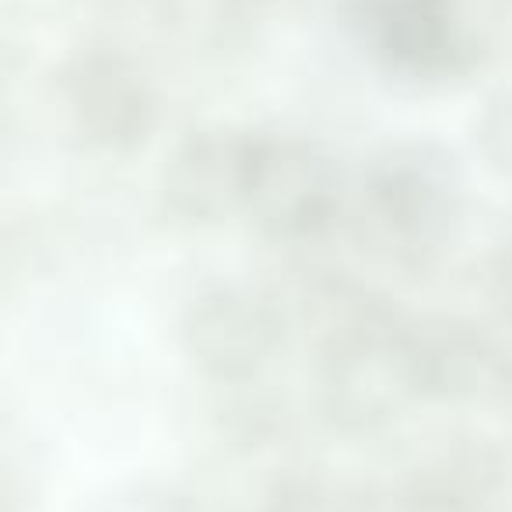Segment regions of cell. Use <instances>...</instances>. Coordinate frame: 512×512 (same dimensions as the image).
Masks as SVG:
<instances>
[{"label":"cell","mask_w":512,"mask_h":512,"mask_svg":"<svg viewBox=\"0 0 512 512\" xmlns=\"http://www.w3.org/2000/svg\"><path fill=\"white\" fill-rule=\"evenodd\" d=\"M249 169V144L235 137H197L165 169V207L190 225H218L246 207Z\"/></svg>","instance_id":"cell-5"},{"label":"cell","mask_w":512,"mask_h":512,"mask_svg":"<svg viewBox=\"0 0 512 512\" xmlns=\"http://www.w3.org/2000/svg\"><path fill=\"white\" fill-rule=\"evenodd\" d=\"M365 207L372 228L393 253H432L460 211L456 172L446 158L428 151H397L372 169Z\"/></svg>","instance_id":"cell-2"},{"label":"cell","mask_w":512,"mask_h":512,"mask_svg":"<svg viewBox=\"0 0 512 512\" xmlns=\"http://www.w3.org/2000/svg\"><path fill=\"white\" fill-rule=\"evenodd\" d=\"M0 512H8V491H4V481H0Z\"/></svg>","instance_id":"cell-9"},{"label":"cell","mask_w":512,"mask_h":512,"mask_svg":"<svg viewBox=\"0 0 512 512\" xmlns=\"http://www.w3.org/2000/svg\"><path fill=\"white\" fill-rule=\"evenodd\" d=\"M144 512H176L172 505H162V509H144Z\"/></svg>","instance_id":"cell-10"},{"label":"cell","mask_w":512,"mask_h":512,"mask_svg":"<svg viewBox=\"0 0 512 512\" xmlns=\"http://www.w3.org/2000/svg\"><path fill=\"white\" fill-rule=\"evenodd\" d=\"M183 344L200 372L221 383H242L274 358L281 316L249 288H207L186 309Z\"/></svg>","instance_id":"cell-3"},{"label":"cell","mask_w":512,"mask_h":512,"mask_svg":"<svg viewBox=\"0 0 512 512\" xmlns=\"http://www.w3.org/2000/svg\"><path fill=\"white\" fill-rule=\"evenodd\" d=\"M404 330L407 355L418 372L421 397H474L491 379V355L484 327L456 316H421Z\"/></svg>","instance_id":"cell-6"},{"label":"cell","mask_w":512,"mask_h":512,"mask_svg":"<svg viewBox=\"0 0 512 512\" xmlns=\"http://www.w3.org/2000/svg\"><path fill=\"white\" fill-rule=\"evenodd\" d=\"M491 355V379L502 386H512V313H505L498 323L484 327Z\"/></svg>","instance_id":"cell-8"},{"label":"cell","mask_w":512,"mask_h":512,"mask_svg":"<svg viewBox=\"0 0 512 512\" xmlns=\"http://www.w3.org/2000/svg\"><path fill=\"white\" fill-rule=\"evenodd\" d=\"M421 397L404 330L358 320L337 330L316 365V404L341 432H376Z\"/></svg>","instance_id":"cell-1"},{"label":"cell","mask_w":512,"mask_h":512,"mask_svg":"<svg viewBox=\"0 0 512 512\" xmlns=\"http://www.w3.org/2000/svg\"><path fill=\"white\" fill-rule=\"evenodd\" d=\"M260 512H358L341 488L316 477H295L285 481Z\"/></svg>","instance_id":"cell-7"},{"label":"cell","mask_w":512,"mask_h":512,"mask_svg":"<svg viewBox=\"0 0 512 512\" xmlns=\"http://www.w3.org/2000/svg\"><path fill=\"white\" fill-rule=\"evenodd\" d=\"M337 207H341L337 172L320 151L306 144L253 148L246 211L264 232L278 239L316 235L337 218Z\"/></svg>","instance_id":"cell-4"}]
</instances>
